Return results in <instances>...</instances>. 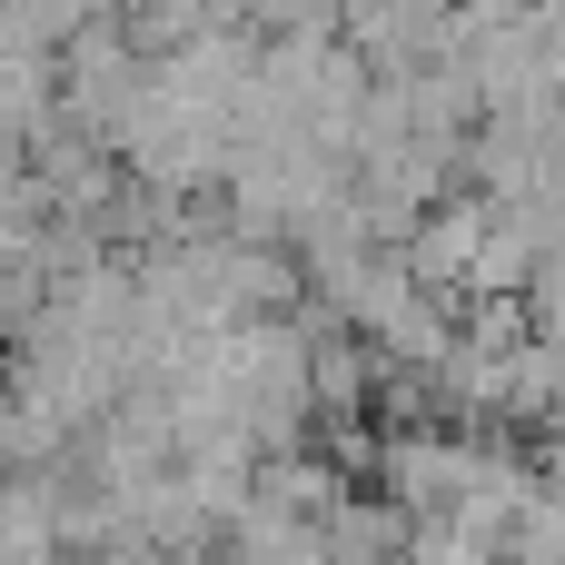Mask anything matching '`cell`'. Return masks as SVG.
I'll return each instance as SVG.
<instances>
[{"instance_id": "cell-1", "label": "cell", "mask_w": 565, "mask_h": 565, "mask_svg": "<svg viewBox=\"0 0 565 565\" xmlns=\"http://www.w3.org/2000/svg\"><path fill=\"white\" fill-rule=\"evenodd\" d=\"M487 218H497V199H487V189H477V199H437V209H427V218H417L397 248H407V268H417L437 298H447V288L467 298V278H477V248H487Z\"/></svg>"}, {"instance_id": "cell-2", "label": "cell", "mask_w": 565, "mask_h": 565, "mask_svg": "<svg viewBox=\"0 0 565 565\" xmlns=\"http://www.w3.org/2000/svg\"><path fill=\"white\" fill-rule=\"evenodd\" d=\"M447 30H457V0H348V40H358L377 70L447 60Z\"/></svg>"}, {"instance_id": "cell-3", "label": "cell", "mask_w": 565, "mask_h": 565, "mask_svg": "<svg viewBox=\"0 0 565 565\" xmlns=\"http://www.w3.org/2000/svg\"><path fill=\"white\" fill-rule=\"evenodd\" d=\"M387 546H407V507L387 497V507H367L358 487L328 507V556H387Z\"/></svg>"}, {"instance_id": "cell-4", "label": "cell", "mask_w": 565, "mask_h": 565, "mask_svg": "<svg viewBox=\"0 0 565 565\" xmlns=\"http://www.w3.org/2000/svg\"><path fill=\"white\" fill-rule=\"evenodd\" d=\"M507 546H516V556H536V565H565V477H546V487L516 507Z\"/></svg>"}, {"instance_id": "cell-5", "label": "cell", "mask_w": 565, "mask_h": 565, "mask_svg": "<svg viewBox=\"0 0 565 565\" xmlns=\"http://www.w3.org/2000/svg\"><path fill=\"white\" fill-rule=\"evenodd\" d=\"M526 308H536V328H546V338H565V238L536 258V288H526Z\"/></svg>"}, {"instance_id": "cell-6", "label": "cell", "mask_w": 565, "mask_h": 565, "mask_svg": "<svg viewBox=\"0 0 565 565\" xmlns=\"http://www.w3.org/2000/svg\"><path fill=\"white\" fill-rule=\"evenodd\" d=\"M546 427L565 437V338H556V407H546Z\"/></svg>"}, {"instance_id": "cell-7", "label": "cell", "mask_w": 565, "mask_h": 565, "mask_svg": "<svg viewBox=\"0 0 565 565\" xmlns=\"http://www.w3.org/2000/svg\"><path fill=\"white\" fill-rule=\"evenodd\" d=\"M536 20H546V30H556V40H565V0H536Z\"/></svg>"}]
</instances>
